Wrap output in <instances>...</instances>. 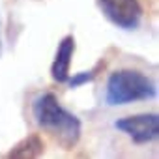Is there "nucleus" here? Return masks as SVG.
<instances>
[{
	"label": "nucleus",
	"mask_w": 159,
	"mask_h": 159,
	"mask_svg": "<svg viewBox=\"0 0 159 159\" xmlns=\"http://www.w3.org/2000/svg\"><path fill=\"white\" fill-rule=\"evenodd\" d=\"M73 52H75V38L73 36L62 38V41L58 43V49H56L54 62L51 66V75L56 83H66L67 81Z\"/></svg>",
	"instance_id": "nucleus-5"
},
{
	"label": "nucleus",
	"mask_w": 159,
	"mask_h": 159,
	"mask_svg": "<svg viewBox=\"0 0 159 159\" xmlns=\"http://www.w3.org/2000/svg\"><path fill=\"white\" fill-rule=\"evenodd\" d=\"M103 15L122 30H135L140 23V2L139 0H98Z\"/></svg>",
	"instance_id": "nucleus-3"
},
{
	"label": "nucleus",
	"mask_w": 159,
	"mask_h": 159,
	"mask_svg": "<svg viewBox=\"0 0 159 159\" xmlns=\"http://www.w3.org/2000/svg\"><path fill=\"white\" fill-rule=\"evenodd\" d=\"M43 152H45V142L38 133H34V135H28L26 139H23L21 142H17L10 150L8 157L10 159H36Z\"/></svg>",
	"instance_id": "nucleus-6"
},
{
	"label": "nucleus",
	"mask_w": 159,
	"mask_h": 159,
	"mask_svg": "<svg viewBox=\"0 0 159 159\" xmlns=\"http://www.w3.org/2000/svg\"><path fill=\"white\" fill-rule=\"evenodd\" d=\"M32 114L36 118V124L43 131H47L64 150H73L81 140V120L66 111L58 103L54 94L47 92L38 96L32 103Z\"/></svg>",
	"instance_id": "nucleus-1"
},
{
	"label": "nucleus",
	"mask_w": 159,
	"mask_h": 159,
	"mask_svg": "<svg viewBox=\"0 0 159 159\" xmlns=\"http://www.w3.org/2000/svg\"><path fill=\"white\" fill-rule=\"evenodd\" d=\"M157 88L152 79L137 69H120L111 73L107 88H105V103L111 107L129 105L135 101H146L155 98Z\"/></svg>",
	"instance_id": "nucleus-2"
},
{
	"label": "nucleus",
	"mask_w": 159,
	"mask_h": 159,
	"mask_svg": "<svg viewBox=\"0 0 159 159\" xmlns=\"http://www.w3.org/2000/svg\"><path fill=\"white\" fill-rule=\"evenodd\" d=\"M114 127L127 137L133 139L137 144L152 142L159 137V116L157 114H139V116H125L114 122Z\"/></svg>",
	"instance_id": "nucleus-4"
},
{
	"label": "nucleus",
	"mask_w": 159,
	"mask_h": 159,
	"mask_svg": "<svg viewBox=\"0 0 159 159\" xmlns=\"http://www.w3.org/2000/svg\"><path fill=\"white\" fill-rule=\"evenodd\" d=\"M94 77H96V69H90V71H81V73H75L73 77H67V84L71 88H79V86H83V84H88L90 81H94Z\"/></svg>",
	"instance_id": "nucleus-7"
},
{
	"label": "nucleus",
	"mask_w": 159,
	"mask_h": 159,
	"mask_svg": "<svg viewBox=\"0 0 159 159\" xmlns=\"http://www.w3.org/2000/svg\"><path fill=\"white\" fill-rule=\"evenodd\" d=\"M0 47H2V43H0Z\"/></svg>",
	"instance_id": "nucleus-8"
}]
</instances>
